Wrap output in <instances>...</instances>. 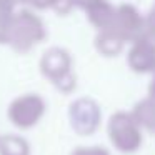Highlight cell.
<instances>
[{"instance_id": "7a4b0ae2", "label": "cell", "mask_w": 155, "mask_h": 155, "mask_svg": "<svg viewBox=\"0 0 155 155\" xmlns=\"http://www.w3.org/2000/svg\"><path fill=\"white\" fill-rule=\"evenodd\" d=\"M0 155H30V147L27 140L20 135H2Z\"/></svg>"}, {"instance_id": "6da1fadb", "label": "cell", "mask_w": 155, "mask_h": 155, "mask_svg": "<svg viewBox=\"0 0 155 155\" xmlns=\"http://www.w3.org/2000/svg\"><path fill=\"white\" fill-rule=\"evenodd\" d=\"M38 105L34 102H17L15 105H12L10 108V120L14 125H17L18 128H28L38 120Z\"/></svg>"}]
</instances>
